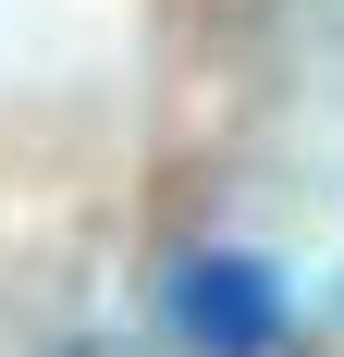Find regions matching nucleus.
Here are the masks:
<instances>
[{"instance_id":"f257e3e1","label":"nucleus","mask_w":344,"mask_h":357,"mask_svg":"<svg viewBox=\"0 0 344 357\" xmlns=\"http://www.w3.org/2000/svg\"><path fill=\"white\" fill-rule=\"evenodd\" d=\"M172 333L197 357H271L283 345V284L258 259H185L172 271Z\"/></svg>"},{"instance_id":"f03ea898","label":"nucleus","mask_w":344,"mask_h":357,"mask_svg":"<svg viewBox=\"0 0 344 357\" xmlns=\"http://www.w3.org/2000/svg\"><path fill=\"white\" fill-rule=\"evenodd\" d=\"M49 357H123V345H49Z\"/></svg>"}]
</instances>
